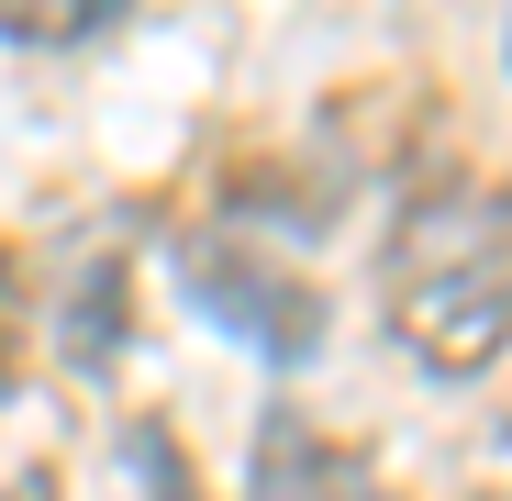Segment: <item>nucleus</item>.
<instances>
[{
  "instance_id": "obj_1",
  "label": "nucleus",
  "mask_w": 512,
  "mask_h": 501,
  "mask_svg": "<svg viewBox=\"0 0 512 501\" xmlns=\"http://www.w3.org/2000/svg\"><path fill=\"white\" fill-rule=\"evenodd\" d=\"M390 323L446 379L512 346V190H435L390 234Z\"/></svg>"
},
{
  "instance_id": "obj_2",
  "label": "nucleus",
  "mask_w": 512,
  "mask_h": 501,
  "mask_svg": "<svg viewBox=\"0 0 512 501\" xmlns=\"http://www.w3.org/2000/svg\"><path fill=\"white\" fill-rule=\"evenodd\" d=\"M190 301L212 323H234L256 357H312V334H323V290H301L268 257H234V245H201L190 257Z\"/></svg>"
},
{
  "instance_id": "obj_3",
  "label": "nucleus",
  "mask_w": 512,
  "mask_h": 501,
  "mask_svg": "<svg viewBox=\"0 0 512 501\" xmlns=\"http://www.w3.org/2000/svg\"><path fill=\"white\" fill-rule=\"evenodd\" d=\"M256 501H368V479L312 424H268V446H256Z\"/></svg>"
},
{
  "instance_id": "obj_4",
  "label": "nucleus",
  "mask_w": 512,
  "mask_h": 501,
  "mask_svg": "<svg viewBox=\"0 0 512 501\" xmlns=\"http://www.w3.org/2000/svg\"><path fill=\"white\" fill-rule=\"evenodd\" d=\"M123 12V0H0V34L12 45H78V34H101Z\"/></svg>"
},
{
  "instance_id": "obj_5",
  "label": "nucleus",
  "mask_w": 512,
  "mask_h": 501,
  "mask_svg": "<svg viewBox=\"0 0 512 501\" xmlns=\"http://www.w3.org/2000/svg\"><path fill=\"white\" fill-rule=\"evenodd\" d=\"M134 468H145V490H156V501H201V490H190V468H167V446H156V435H134Z\"/></svg>"
},
{
  "instance_id": "obj_6",
  "label": "nucleus",
  "mask_w": 512,
  "mask_h": 501,
  "mask_svg": "<svg viewBox=\"0 0 512 501\" xmlns=\"http://www.w3.org/2000/svg\"><path fill=\"white\" fill-rule=\"evenodd\" d=\"M12 501H45V479H23V490H12Z\"/></svg>"
}]
</instances>
